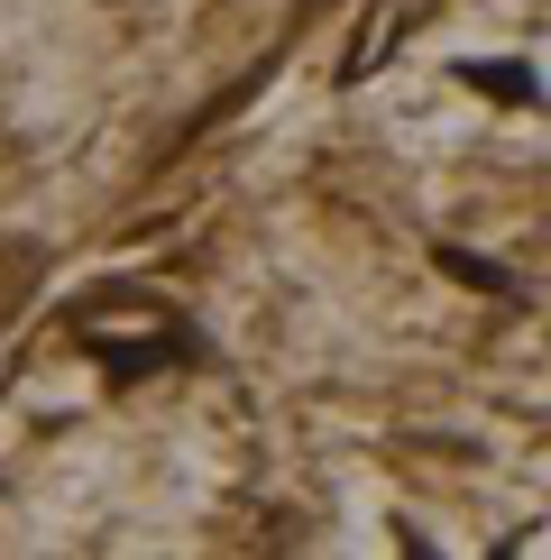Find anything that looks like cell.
Masks as SVG:
<instances>
[{
  "mask_svg": "<svg viewBox=\"0 0 551 560\" xmlns=\"http://www.w3.org/2000/svg\"><path fill=\"white\" fill-rule=\"evenodd\" d=\"M478 92H496V102H534V83H524V65H469Z\"/></svg>",
  "mask_w": 551,
  "mask_h": 560,
  "instance_id": "cell-1",
  "label": "cell"
}]
</instances>
